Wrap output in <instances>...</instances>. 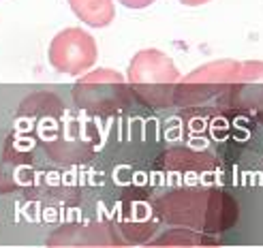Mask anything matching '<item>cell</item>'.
<instances>
[{
    "label": "cell",
    "instance_id": "8fae6325",
    "mask_svg": "<svg viewBox=\"0 0 263 248\" xmlns=\"http://www.w3.org/2000/svg\"><path fill=\"white\" fill-rule=\"evenodd\" d=\"M214 240L210 233H201V231H191V229H169L165 233H161L159 240H154L141 248H199L201 244Z\"/></svg>",
    "mask_w": 263,
    "mask_h": 248
},
{
    "label": "cell",
    "instance_id": "3957f363",
    "mask_svg": "<svg viewBox=\"0 0 263 248\" xmlns=\"http://www.w3.org/2000/svg\"><path fill=\"white\" fill-rule=\"evenodd\" d=\"M135 92L128 82L114 69H97L86 73L71 86V101L86 118L105 120L128 109L135 101Z\"/></svg>",
    "mask_w": 263,
    "mask_h": 248
},
{
    "label": "cell",
    "instance_id": "9c48e42d",
    "mask_svg": "<svg viewBox=\"0 0 263 248\" xmlns=\"http://www.w3.org/2000/svg\"><path fill=\"white\" fill-rule=\"evenodd\" d=\"M214 165L216 163L210 154L186 150V148L169 150L159 161V167L167 169V171H205V169H212Z\"/></svg>",
    "mask_w": 263,
    "mask_h": 248
},
{
    "label": "cell",
    "instance_id": "52a82bcc",
    "mask_svg": "<svg viewBox=\"0 0 263 248\" xmlns=\"http://www.w3.org/2000/svg\"><path fill=\"white\" fill-rule=\"evenodd\" d=\"M99 56L97 41L82 28H64L49 43V64L60 73L82 75L95 67Z\"/></svg>",
    "mask_w": 263,
    "mask_h": 248
},
{
    "label": "cell",
    "instance_id": "30bf717a",
    "mask_svg": "<svg viewBox=\"0 0 263 248\" xmlns=\"http://www.w3.org/2000/svg\"><path fill=\"white\" fill-rule=\"evenodd\" d=\"M71 11L92 28H105L114 22L116 7L111 0H67Z\"/></svg>",
    "mask_w": 263,
    "mask_h": 248
},
{
    "label": "cell",
    "instance_id": "8992f818",
    "mask_svg": "<svg viewBox=\"0 0 263 248\" xmlns=\"http://www.w3.org/2000/svg\"><path fill=\"white\" fill-rule=\"evenodd\" d=\"M45 248H130L109 218H80L56 227L43 242Z\"/></svg>",
    "mask_w": 263,
    "mask_h": 248
},
{
    "label": "cell",
    "instance_id": "4fadbf2b",
    "mask_svg": "<svg viewBox=\"0 0 263 248\" xmlns=\"http://www.w3.org/2000/svg\"><path fill=\"white\" fill-rule=\"evenodd\" d=\"M182 5H186V7H201L205 3H210V0H180Z\"/></svg>",
    "mask_w": 263,
    "mask_h": 248
},
{
    "label": "cell",
    "instance_id": "7a4b0ae2",
    "mask_svg": "<svg viewBox=\"0 0 263 248\" xmlns=\"http://www.w3.org/2000/svg\"><path fill=\"white\" fill-rule=\"evenodd\" d=\"M154 214L163 223L174 227L201 233H220L235 225L238 203L222 190L182 188L165 193L156 199Z\"/></svg>",
    "mask_w": 263,
    "mask_h": 248
},
{
    "label": "cell",
    "instance_id": "ba28073f",
    "mask_svg": "<svg viewBox=\"0 0 263 248\" xmlns=\"http://www.w3.org/2000/svg\"><path fill=\"white\" fill-rule=\"evenodd\" d=\"M229 107H261L263 105V62H242L240 77L225 99Z\"/></svg>",
    "mask_w": 263,
    "mask_h": 248
},
{
    "label": "cell",
    "instance_id": "6da1fadb",
    "mask_svg": "<svg viewBox=\"0 0 263 248\" xmlns=\"http://www.w3.org/2000/svg\"><path fill=\"white\" fill-rule=\"evenodd\" d=\"M62 88L0 84V246L43 244L84 203L97 137Z\"/></svg>",
    "mask_w": 263,
    "mask_h": 248
},
{
    "label": "cell",
    "instance_id": "7c38bea8",
    "mask_svg": "<svg viewBox=\"0 0 263 248\" xmlns=\"http://www.w3.org/2000/svg\"><path fill=\"white\" fill-rule=\"evenodd\" d=\"M118 3H122L128 9H143V7H150L154 0H118Z\"/></svg>",
    "mask_w": 263,
    "mask_h": 248
},
{
    "label": "cell",
    "instance_id": "5b68a950",
    "mask_svg": "<svg viewBox=\"0 0 263 248\" xmlns=\"http://www.w3.org/2000/svg\"><path fill=\"white\" fill-rule=\"evenodd\" d=\"M242 62L235 60H216L195 69L191 75L178 82L174 103L184 107L203 105L210 99H218V105H225L231 86L238 82Z\"/></svg>",
    "mask_w": 263,
    "mask_h": 248
},
{
    "label": "cell",
    "instance_id": "277c9868",
    "mask_svg": "<svg viewBox=\"0 0 263 248\" xmlns=\"http://www.w3.org/2000/svg\"><path fill=\"white\" fill-rule=\"evenodd\" d=\"M126 82L135 97L152 107H169L180 82L174 60L159 49H141L133 56L126 71Z\"/></svg>",
    "mask_w": 263,
    "mask_h": 248
}]
</instances>
